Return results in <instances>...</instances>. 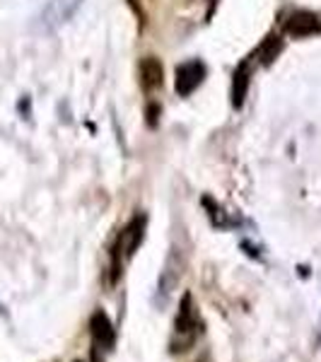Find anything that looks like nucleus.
Returning <instances> with one entry per match:
<instances>
[{
	"mask_svg": "<svg viewBox=\"0 0 321 362\" xmlns=\"http://www.w3.org/2000/svg\"><path fill=\"white\" fill-rule=\"evenodd\" d=\"M145 225H148L145 215H138V218H133L131 223L126 225V230L121 232L119 242H116V247L112 251V271H114L112 283L119 280L124 259H131V256L136 254V249L140 247V242H143V237H145Z\"/></svg>",
	"mask_w": 321,
	"mask_h": 362,
	"instance_id": "2",
	"label": "nucleus"
},
{
	"mask_svg": "<svg viewBox=\"0 0 321 362\" xmlns=\"http://www.w3.org/2000/svg\"><path fill=\"white\" fill-rule=\"evenodd\" d=\"M203 78H206V68H203V63H198V61L184 63V66L177 68L174 87H177V92L182 97H189L191 92H194L196 87L203 83Z\"/></svg>",
	"mask_w": 321,
	"mask_h": 362,
	"instance_id": "4",
	"label": "nucleus"
},
{
	"mask_svg": "<svg viewBox=\"0 0 321 362\" xmlns=\"http://www.w3.org/2000/svg\"><path fill=\"white\" fill-rule=\"evenodd\" d=\"M280 46H283V42H280L278 37H268L264 42V46H261V58H259V61L261 63H273L278 58V54H280Z\"/></svg>",
	"mask_w": 321,
	"mask_h": 362,
	"instance_id": "10",
	"label": "nucleus"
},
{
	"mask_svg": "<svg viewBox=\"0 0 321 362\" xmlns=\"http://www.w3.org/2000/svg\"><path fill=\"white\" fill-rule=\"evenodd\" d=\"M80 5H83V0H51L42 13V25L46 29H58L75 15Z\"/></svg>",
	"mask_w": 321,
	"mask_h": 362,
	"instance_id": "3",
	"label": "nucleus"
},
{
	"mask_svg": "<svg viewBox=\"0 0 321 362\" xmlns=\"http://www.w3.org/2000/svg\"><path fill=\"white\" fill-rule=\"evenodd\" d=\"M198 362H206V360H198Z\"/></svg>",
	"mask_w": 321,
	"mask_h": 362,
	"instance_id": "11",
	"label": "nucleus"
},
{
	"mask_svg": "<svg viewBox=\"0 0 321 362\" xmlns=\"http://www.w3.org/2000/svg\"><path fill=\"white\" fill-rule=\"evenodd\" d=\"M90 334H92V338H95V343H99V346H104V348L112 346L114 338H116L112 319H109L104 312H95V314H92V319H90Z\"/></svg>",
	"mask_w": 321,
	"mask_h": 362,
	"instance_id": "6",
	"label": "nucleus"
},
{
	"mask_svg": "<svg viewBox=\"0 0 321 362\" xmlns=\"http://www.w3.org/2000/svg\"><path fill=\"white\" fill-rule=\"evenodd\" d=\"M319 32H321V20L314 13H307V10L295 13L288 22H285V34L293 39H307Z\"/></svg>",
	"mask_w": 321,
	"mask_h": 362,
	"instance_id": "5",
	"label": "nucleus"
},
{
	"mask_svg": "<svg viewBox=\"0 0 321 362\" xmlns=\"http://www.w3.org/2000/svg\"><path fill=\"white\" fill-rule=\"evenodd\" d=\"M201 336V321L194 309V297L186 293L179 305L177 321H174V336H172V353H184L196 343V338Z\"/></svg>",
	"mask_w": 321,
	"mask_h": 362,
	"instance_id": "1",
	"label": "nucleus"
},
{
	"mask_svg": "<svg viewBox=\"0 0 321 362\" xmlns=\"http://www.w3.org/2000/svg\"><path fill=\"white\" fill-rule=\"evenodd\" d=\"M140 78H143L145 90H157V87L162 85V78H165L162 63L157 61L155 56H148L143 63H140Z\"/></svg>",
	"mask_w": 321,
	"mask_h": 362,
	"instance_id": "7",
	"label": "nucleus"
},
{
	"mask_svg": "<svg viewBox=\"0 0 321 362\" xmlns=\"http://www.w3.org/2000/svg\"><path fill=\"white\" fill-rule=\"evenodd\" d=\"M179 276H182V261H179L177 254H172V259L167 261L165 273L160 278V295H169L174 290V285L179 283Z\"/></svg>",
	"mask_w": 321,
	"mask_h": 362,
	"instance_id": "8",
	"label": "nucleus"
},
{
	"mask_svg": "<svg viewBox=\"0 0 321 362\" xmlns=\"http://www.w3.org/2000/svg\"><path fill=\"white\" fill-rule=\"evenodd\" d=\"M247 87H249V68H239L235 73V83H232V104L239 109L244 104V97H247Z\"/></svg>",
	"mask_w": 321,
	"mask_h": 362,
	"instance_id": "9",
	"label": "nucleus"
}]
</instances>
